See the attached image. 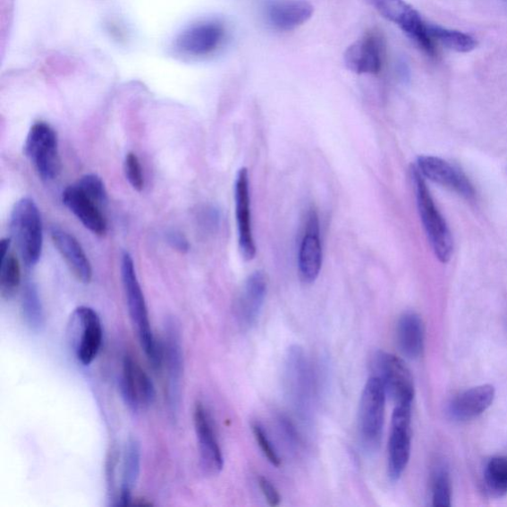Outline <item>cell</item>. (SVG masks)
I'll return each mask as SVG.
<instances>
[{
    "label": "cell",
    "mask_w": 507,
    "mask_h": 507,
    "mask_svg": "<svg viewBox=\"0 0 507 507\" xmlns=\"http://www.w3.org/2000/svg\"><path fill=\"white\" fill-rule=\"evenodd\" d=\"M452 500V486L447 469L440 467L432 485V501L435 506H450Z\"/></svg>",
    "instance_id": "f546056e"
},
{
    "label": "cell",
    "mask_w": 507,
    "mask_h": 507,
    "mask_svg": "<svg viewBox=\"0 0 507 507\" xmlns=\"http://www.w3.org/2000/svg\"><path fill=\"white\" fill-rule=\"evenodd\" d=\"M71 321L78 361L89 366L95 361L103 345V324L97 312L89 307L78 308L73 311Z\"/></svg>",
    "instance_id": "9c48e42d"
},
{
    "label": "cell",
    "mask_w": 507,
    "mask_h": 507,
    "mask_svg": "<svg viewBox=\"0 0 507 507\" xmlns=\"http://www.w3.org/2000/svg\"><path fill=\"white\" fill-rule=\"evenodd\" d=\"M384 52V45L381 34L368 33L347 49L346 66L357 73L376 75L383 67Z\"/></svg>",
    "instance_id": "e0dca14e"
},
{
    "label": "cell",
    "mask_w": 507,
    "mask_h": 507,
    "mask_svg": "<svg viewBox=\"0 0 507 507\" xmlns=\"http://www.w3.org/2000/svg\"><path fill=\"white\" fill-rule=\"evenodd\" d=\"M122 279L129 316L141 348L152 366L160 368L163 365V348L153 334L144 293L137 278L132 257L128 253H124L122 259Z\"/></svg>",
    "instance_id": "6da1fadb"
},
{
    "label": "cell",
    "mask_w": 507,
    "mask_h": 507,
    "mask_svg": "<svg viewBox=\"0 0 507 507\" xmlns=\"http://www.w3.org/2000/svg\"><path fill=\"white\" fill-rule=\"evenodd\" d=\"M53 243L76 278L84 283L92 279L91 264L78 240L59 227L51 230Z\"/></svg>",
    "instance_id": "7402d4cb"
},
{
    "label": "cell",
    "mask_w": 507,
    "mask_h": 507,
    "mask_svg": "<svg viewBox=\"0 0 507 507\" xmlns=\"http://www.w3.org/2000/svg\"><path fill=\"white\" fill-rule=\"evenodd\" d=\"M268 291V279L262 271L248 276L236 302V317L240 326L251 329L259 319Z\"/></svg>",
    "instance_id": "2e32d148"
},
{
    "label": "cell",
    "mask_w": 507,
    "mask_h": 507,
    "mask_svg": "<svg viewBox=\"0 0 507 507\" xmlns=\"http://www.w3.org/2000/svg\"><path fill=\"white\" fill-rule=\"evenodd\" d=\"M11 232L27 268L39 262L43 249V224L35 201L24 198L17 201L11 216Z\"/></svg>",
    "instance_id": "3957f363"
},
{
    "label": "cell",
    "mask_w": 507,
    "mask_h": 507,
    "mask_svg": "<svg viewBox=\"0 0 507 507\" xmlns=\"http://www.w3.org/2000/svg\"><path fill=\"white\" fill-rule=\"evenodd\" d=\"M411 407L412 404H399L393 413L388 469L389 477L393 482L401 477L410 459Z\"/></svg>",
    "instance_id": "30bf717a"
},
{
    "label": "cell",
    "mask_w": 507,
    "mask_h": 507,
    "mask_svg": "<svg viewBox=\"0 0 507 507\" xmlns=\"http://www.w3.org/2000/svg\"><path fill=\"white\" fill-rule=\"evenodd\" d=\"M252 430L257 444L260 446L266 460H268L273 466L280 467L282 464V460L278 454V452H276V450L273 446L268 435H266L264 428L260 426L259 423H254L252 426Z\"/></svg>",
    "instance_id": "1f68e13d"
},
{
    "label": "cell",
    "mask_w": 507,
    "mask_h": 507,
    "mask_svg": "<svg viewBox=\"0 0 507 507\" xmlns=\"http://www.w3.org/2000/svg\"><path fill=\"white\" fill-rule=\"evenodd\" d=\"M322 266V246L320 224L317 212L308 214L306 233H304L299 254V271L303 283H311L318 278Z\"/></svg>",
    "instance_id": "ac0fdd59"
},
{
    "label": "cell",
    "mask_w": 507,
    "mask_h": 507,
    "mask_svg": "<svg viewBox=\"0 0 507 507\" xmlns=\"http://www.w3.org/2000/svg\"><path fill=\"white\" fill-rule=\"evenodd\" d=\"M281 427L284 432L285 437L288 438L293 445H298L300 442V438L298 435L296 427H293V424L285 418H280Z\"/></svg>",
    "instance_id": "8d00e7d4"
},
{
    "label": "cell",
    "mask_w": 507,
    "mask_h": 507,
    "mask_svg": "<svg viewBox=\"0 0 507 507\" xmlns=\"http://www.w3.org/2000/svg\"><path fill=\"white\" fill-rule=\"evenodd\" d=\"M429 32L435 43L457 53H469L477 48L473 36L458 30H448L439 25L429 24Z\"/></svg>",
    "instance_id": "484cf974"
},
{
    "label": "cell",
    "mask_w": 507,
    "mask_h": 507,
    "mask_svg": "<svg viewBox=\"0 0 507 507\" xmlns=\"http://www.w3.org/2000/svg\"><path fill=\"white\" fill-rule=\"evenodd\" d=\"M313 13L307 0H271L266 6V17L274 29L291 31L308 22Z\"/></svg>",
    "instance_id": "ffe728a7"
},
{
    "label": "cell",
    "mask_w": 507,
    "mask_h": 507,
    "mask_svg": "<svg viewBox=\"0 0 507 507\" xmlns=\"http://www.w3.org/2000/svg\"><path fill=\"white\" fill-rule=\"evenodd\" d=\"M385 392L379 379L368 380L359 401L358 427L359 439L368 452L379 449L383 437Z\"/></svg>",
    "instance_id": "277c9868"
},
{
    "label": "cell",
    "mask_w": 507,
    "mask_h": 507,
    "mask_svg": "<svg viewBox=\"0 0 507 507\" xmlns=\"http://www.w3.org/2000/svg\"><path fill=\"white\" fill-rule=\"evenodd\" d=\"M235 205L240 252L246 261H251L256 256V245L252 230L249 173L246 168L240 169L237 173Z\"/></svg>",
    "instance_id": "9a60e30c"
},
{
    "label": "cell",
    "mask_w": 507,
    "mask_h": 507,
    "mask_svg": "<svg viewBox=\"0 0 507 507\" xmlns=\"http://www.w3.org/2000/svg\"><path fill=\"white\" fill-rule=\"evenodd\" d=\"M63 202L90 232L98 236L106 234L107 221L101 207L89 198L77 184L63 190Z\"/></svg>",
    "instance_id": "d6986e66"
},
{
    "label": "cell",
    "mask_w": 507,
    "mask_h": 507,
    "mask_svg": "<svg viewBox=\"0 0 507 507\" xmlns=\"http://www.w3.org/2000/svg\"><path fill=\"white\" fill-rule=\"evenodd\" d=\"M141 472V446L136 438L127 441L123 465V482L116 505H127L132 500V494L139 481Z\"/></svg>",
    "instance_id": "cb8c5ba5"
},
{
    "label": "cell",
    "mask_w": 507,
    "mask_h": 507,
    "mask_svg": "<svg viewBox=\"0 0 507 507\" xmlns=\"http://www.w3.org/2000/svg\"><path fill=\"white\" fill-rule=\"evenodd\" d=\"M411 180L416 192L417 205L424 230L433 252L441 263H448L453 255V237L445 218L441 215L427 188L426 180L417 169H411Z\"/></svg>",
    "instance_id": "7a4b0ae2"
},
{
    "label": "cell",
    "mask_w": 507,
    "mask_h": 507,
    "mask_svg": "<svg viewBox=\"0 0 507 507\" xmlns=\"http://www.w3.org/2000/svg\"><path fill=\"white\" fill-rule=\"evenodd\" d=\"M115 448H112L109 452L107 461H106V482H107V493L109 495V501H115V482H116V468L118 465V453Z\"/></svg>",
    "instance_id": "836d02e7"
},
{
    "label": "cell",
    "mask_w": 507,
    "mask_h": 507,
    "mask_svg": "<svg viewBox=\"0 0 507 507\" xmlns=\"http://www.w3.org/2000/svg\"><path fill=\"white\" fill-rule=\"evenodd\" d=\"M396 341L401 353L417 359L424 351V325L416 312H405L396 325Z\"/></svg>",
    "instance_id": "603a6c76"
},
{
    "label": "cell",
    "mask_w": 507,
    "mask_h": 507,
    "mask_svg": "<svg viewBox=\"0 0 507 507\" xmlns=\"http://www.w3.org/2000/svg\"><path fill=\"white\" fill-rule=\"evenodd\" d=\"M163 362L167 368V399L173 419L179 414L182 400V382L183 376V353L181 330L177 321L169 318L165 322L163 341Z\"/></svg>",
    "instance_id": "ba28073f"
},
{
    "label": "cell",
    "mask_w": 507,
    "mask_h": 507,
    "mask_svg": "<svg viewBox=\"0 0 507 507\" xmlns=\"http://www.w3.org/2000/svg\"><path fill=\"white\" fill-rule=\"evenodd\" d=\"M119 388L125 404L133 412L148 409L156 400V393L151 377L129 355L123 358Z\"/></svg>",
    "instance_id": "8fae6325"
},
{
    "label": "cell",
    "mask_w": 507,
    "mask_h": 507,
    "mask_svg": "<svg viewBox=\"0 0 507 507\" xmlns=\"http://www.w3.org/2000/svg\"><path fill=\"white\" fill-rule=\"evenodd\" d=\"M126 178L131 187L141 191L144 189V177L141 164L134 153H128L124 161Z\"/></svg>",
    "instance_id": "d6a6232c"
},
{
    "label": "cell",
    "mask_w": 507,
    "mask_h": 507,
    "mask_svg": "<svg viewBox=\"0 0 507 507\" xmlns=\"http://www.w3.org/2000/svg\"><path fill=\"white\" fill-rule=\"evenodd\" d=\"M303 353L299 347L290 350L288 357V383L289 390L292 393L296 401H304L308 400L309 393V376L307 361L303 358Z\"/></svg>",
    "instance_id": "d4e9b609"
},
{
    "label": "cell",
    "mask_w": 507,
    "mask_h": 507,
    "mask_svg": "<svg viewBox=\"0 0 507 507\" xmlns=\"http://www.w3.org/2000/svg\"><path fill=\"white\" fill-rule=\"evenodd\" d=\"M371 3L386 20L398 25L418 47L430 57L437 54L436 43L429 32V23L404 0H371Z\"/></svg>",
    "instance_id": "5b68a950"
},
{
    "label": "cell",
    "mask_w": 507,
    "mask_h": 507,
    "mask_svg": "<svg viewBox=\"0 0 507 507\" xmlns=\"http://www.w3.org/2000/svg\"><path fill=\"white\" fill-rule=\"evenodd\" d=\"M21 311L25 324L33 331H39L44 325L45 315L38 289L33 282L24 285Z\"/></svg>",
    "instance_id": "4316f807"
},
{
    "label": "cell",
    "mask_w": 507,
    "mask_h": 507,
    "mask_svg": "<svg viewBox=\"0 0 507 507\" xmlns=\"http://www.w3.org/2000/svg\"><path fill=\"white\" fill-rule=\"evenodd\" d=\"M193 424L198 438L200 464L205 472L217 475L223 471L224 459L216 437L214 423L205 404L198 401L193 410Z\"/></svg>",
    "instance_id": "4fadbf2b"
},
{
    "label": "cell",
    "mask_w": 507,
    "mask_h": 507,
    "mask_svg": "<svg viewBox=\"0 0 507 507\" xmlns=\"http://www.w3.org/2000/svg\"><path fill=\"white\" fill-rule=\"evenodd\" d=\"M21 283V263L11 251L2 255L0 262V292L4 299H11Z\"/></svg>",
    "instance_id": "83f0119b"
},
{
    "label": "cell",
    "mask_w": 507,
    "mask_h": 507,
    "mask_svg": "<svg viewBox=\"0 0 507 507\" xmlns=\"http://www.w3.org/2000/svg\"><path fill=\"white\" fill-rule=\"evenodd\" d=\"M495 390L492 384H483L461 393L449 404L452 419L468 421L481 416L494 401Z\"/></svg>",
    "instance_id": "44dd1931"
},
{
    "label": "cell",
    "mask_w": 507,
    "mask_h": 507,
    "mask_svg": "<svg viewBox=\"0 0 507 507\" xmlns=\"http://www.w3.org/2000/svg\"><path fill=\"white\" fill-rule=\"evenodd\" d=\"M168 243L180 253H187L190 244L186 236L179 232H171L167 235Z\"/></svg>",
    "instance_id": "d590c367"
},
{
    "label": "cell",
    "mask_w": 507,
    "mask_h": 507,
    "mask_svg": "<svg viewBox=\"0 0 507 507\" xmlns=\"http://www.w3.org/2000/svg\"><path fill=\"white\" fill-rule=\"evenodd\" d=\"M24 152L44 181H53L61 172L58 138L47 123H37L27 135Z\"/></svg>",
    "instance_id": "8992f818"
},
{
    "label": "cell",
    "mask_w": 507,
    "mask_h": 507,
    "mask_svg": "<svg viewBox=\"0 0 507 507\" xmlns=\"http://www.w3.org/2000/svg\"><path fill=\"white\" fill-rule=\"evenodd\" d=\"M259 486L266 502L270 506H279L281 503V494L272 482L265 477L259 478Z\"/></svg>",
    "instance_id": "e575fe53"
},
{
    "label": "cell",
    "mask_w": 507,
    "mask_h": 507,
    "mask_svg": "<svg viewBox=\"0 0 507 507\" xmlns=\"http://www.w3.org/2000/svg\"><path fill=\"white\" fill-rule=\"evenodd\" d=\"M224 38V24L215 21H202L190 25L178 36L174 50L183 57H204L216 51Z\"/></svg>",
    "instance_id": "7c38bea8"
},
{
    "label": "cell",
    "mask_w": 507,
    "mask_h": 507,
    "mask_svg": "<svg viewBox=\"0 0 507 507\" xmlns=\"http://www.w3.org/2000/svg\"><path fill=\"white\" fill-rule=\"evenodd\" d=\"M486 490L496 497L507 494V457H495L490 460L485 469Z\"/></svg>",
    "instance_id": "f1b7e54d"
},
{
    "label": "cell",
    "mask_w": 507,
    "mask_h": 507,
    "mask_svg": "<svg viewBox=\"0 0 507 507\" xmlns=\"http://www.w3.org/2000/svg\"><path fill=\"white\" fill-rule=\"evenodd\" d=\"M76 184L89 198L96 201L101 207L107 204V191L104 181L101 180L97 174H86V176L81 177Z\"/></svg>",
    "instance_id": "4dcf8cb0"
},
{
    "label": "cell",
    "mask_w": 507,
    "mask_h": 507,
    "mask_svg": "<svg viewBox=\"0 0 507 507\" xmlns=\"http://www.w3.org/2000/svg\"><path fill=\"white\" fill-rule=\"evenodd\" d=\"M372 367L374 376L380 380L385 394L390 396L396 405L412 404L416 394L413 376L401 358L380 351L376 353Z\"/></svg>",
    "instance_id": "52a82bcc"
},
{
    "label": "cell",
    "mask_w": 507,
    "mask_h": 507,
    "mask_svg": "<svg viewBox=\"0 0 507 507\" xmlns=\"http://www.w3.org/2000/svg\"><path fill=\"white\" fill-rule=\"evenodd\" d=\"M416 167L424 179L453 190L468 200L475 199L476 190L472 182L463 172L445 160L433 156H421L418 159Z\"/></svg>",
    "instance_id": "5bb4252c"
}]
</instances>
